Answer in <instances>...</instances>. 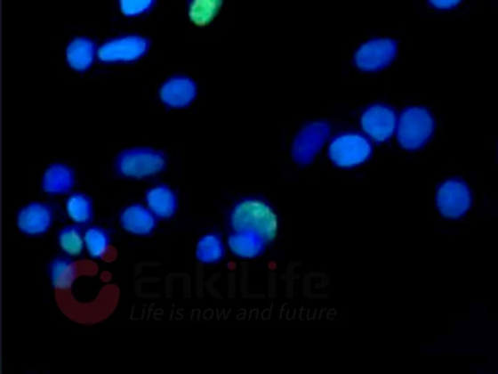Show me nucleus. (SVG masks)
<instances>
[{
  "mask_svg": "<svg viewBox=\"0 0 498 374\" xmlns=\"http://www.w3.org/2000/svg\"><path fill=\"white\" fill-rule=\"evenodd\" d=\"M85 248L92 259H100L105 256L111 244L109 232L98 225L87 228L84 232Z\"/></svg>",
  "mask_w": 498,
  "mask_h": 374,
  "instance_id": "nucleus-22",
  "label": "nucleus"
},
{
  "mask_svg": "<svg viewBox=\"0 0 498 374\" xmlns=\"http://www.w3.org/2000/svg\"><path fill=\"white\" fill-rule=\"evenodd\" d=\"M55 220L53 207L44 202H30L20 207L16 224L20 233L29 237L46 234Z\"/></svg>",
  "mask_w": 498,
  "mask_h": 374,
  "instance_id": "nucleus-10",
  "label": "nucleus"
},
{
  "mask_svg": "<svg viewBox=\"0 0 498 374\" xmlns=\"http://www.w3.org/2000/svg\"><path fill=\"white\" fill-rule=\"evenodd\" d=\"M436 207L448 220H459L469 211L473 203V195L469 184L461 179L443 182L436 191Z\"/></svg>",
  "mask_w": 498,
  "mask_h": 374,
  "instance_id": "nucleus-5",
  "label": "nucleus"
},
{
  "mask_svg": "<svg viewBox=\"0 0 498 374\" xmlns=\"http://www.w3.org/2000/svg\"><path fill=\"white\" fill-rule=\"evenodd\" d=\"M145 203L158 220L168 221L179 210L178 194L167 184H158L151 187L145 193Z\"/></svg>",
  "mask_w": 498,
  "mask_h": 374,
  "instance_id": "nucleus-13",
  "label": "nucleus"
},
{
  "mask_svg": "<svg viewBox=\"0 0 498 374\" xmlns=\"http://www.w3.org/2000/svg\"><path fill=\"white\" fill-rule=\"evenodd\" d=\"M76 184L74 169L64 163H53L45 170L41 186L45 193L61 195L68 193Z\"/></svg>",
  "mask_w": 498,
  "mask_h": 374,
  "instance_id": "nucleus-14",
  "label": "nucleus"
},
{
  "mask_svg": "<svg viewBox=\"0 0 498 374\" xmlns=\"http://www.w3.org/2000/svg\"><path fill=\"white\" fill-rule=\"evenodd\" d=\"M232 232H252L264 239L267 244L276 240L279 221L273 207L259 199H242L232 207L229 215Z\"/></svg>",
  "mask_w": 498,
  "mask_h": 374,
  "instance_id": "nucleus-1",
  "label": "nucleus"
},
{
  "mask_svg": "<svg viewBox=\"0 0 498 374\" xmlns=\"http://www.w3.org/2000/svg\"><path fill=\"white\" fill-rule=\"evenodd\" d=\"M119 222L123 230L130 234L149 236L157 228L158 217L148 206L134 203L124 207L119 215Z\"/></svg>",
  "mask_w": 498,
  "mask_h": 374,
  "instance_id": "nucleus-12",
  "label": "nucleus"
},
{
  "mask_svg": "<svg viewBox=\"0 0 498 374\" xmlns=\"http://www.w3.org/2000/svg\"><path fill=\"white\" fill-rule=\"evenodd\" d=\"M51 284L59 290L70 289L77 277V266L68 256H59L52 259L48 265Z\"/></svg>",
  "mask_w": 498,
  "mask_h": 374,
  "instance_id": "nucleus-17",
  "label": "nucleus"
},
{
  "mask_svg": "<svg viewBox=\"0 0 498 374\" xmlns=\"http://www.w3.org/2000/svg\"><path fill=\"white\" fill-rule=\"evenodd\" d=\"M118 4L124 16L139 17L149 13L156 0H118Z\"/></svg>",
  "mask_w": 498,
  "mask_h": 374,
  "instance_id": "nucleus-23",
  "label": "nucleus"
},
{
  "mask_svg": "<svg viewBox=\"0 0 498 374\" xmlns=\"http://www.w3.org/2000/svg\"><path fill=\"white\" fill-rule=\"evenodd\" d=\"M165 154L151 148L124 150L114 162L116 172L123 178L142 180L159 175L167 168Z\"/></svg>",
  "mask_w": 498,
  "mask_h": 374,
  "instance_id": "nucleus-3",
  "label": "nucleus"
},
{
  "mask_svg": "<svg viewBox=\"0 0 498 374\" xmlns=\"http://www.w3.org/2000/svg\"><path fill=\"white\" fill-rule=\"evenodd\" d=\"M398 117L387 103H374L362 112L360 126L372 142H386L397 133Z\"/></svg>",
  "mask_w": 498,
  "mask_h": 374,
  "instance_id": "nucleus-8",
  "label": "nucleus"
},
{
  "mask_svg": "<svg viewBox=\"0 0 498 374\" xmlns=\"http://www.w3.org/2000/svg\"><path fill=\"white\" fill-rule=\"evenodd\" d=\"M98 49L89 37H77L72 39L66 50L68 64L76 71H85L92 67L98 56Z\"/></svg>",
  "mask_w": 498,
  "mask_h": 374,
  "instance_id": "nucleus-15",
  "label": "nucleus"
},
{
  "mask_svg": "<svg viewBox=\"0 0 498 374\" xmlns=\"http://www.w3.org/2000/svg\"><path fill=\"white\" fill-rule=\"evenodd\" d=\"M224 0H189V17L198 27L210 25L220 14Z\"/></svg>",
  "mask_w": 498,
  "mask_h": 374,
  "instance_id": "nucleus-20",
  "label": "nucleus"
},
{
  "mask_svg": "<svg viewBox=\"0 0 498 374\" xmlns=\"http://www.w3.org/2000/svg\"><path fill=\"white\" fill-rule=\"evenodd\" d=\"M160 99L165 106L183 109L191 105L198 94L197 83L189 77L174 76L160 88Z\"/></svg>",
  "mask_w": 498,
  "mask_h": 374,
  "instance_id": "nucleus-11",
  "label": "nucleus"
},
{
  "mask_svg": "<svg viewBox=\"0 0 498 374\" xmlns=\"http://www.w3.org/2000/svg\"><path fill=\"white\" fill-rule=\"evenodd\" d=\"M225 256V246L221 234L216 232L203 235L196 246V257L201 264H215Z\"/></svg>",
  "mask_w": 498,
  "mask_h": 374,
  "instance_id": "nucleus-18",
  "label": "nucleus"
},
{
  "mask_svg": "<svg viewBox=\"0 0 498 374\" xmlns=\"http://www.w3.org/2000/svg\"><path fill=\"white\" fill-rule=\"evenodd\" d=\"M228 247L237 257L252 259L261 256L268 245L264 239L252 232H232L227 239Z\"/></svg>",
  "mask_w": 498,
  "mask_h": 374,
  "instance_id": "nucleus-16",
  "label": "nucleus"
},
{
  "mask_svg": "<svg viewBox=\"0 0 498 374\" xmlns=\"http://www.w3.org/2000/svg\"><path fill=\"white\" fill-rule=\"evenodd\" d=\"M58 242L61 251L71 257L80 256L85 249L84 232L79 224L62 227L58 232Z\"/></svg>",
  "mask_w": 498,
  "mask_h": 374,
  "instance_id": "nucleus-21",
  "label": "nucleus"
},
{
  "mask_svg": "<svg viewBox=\"0 0 498 374\" xmlns=\"http://www.w3.org/2000/svg\"><path fill=\"white\" fill-rule=\"evenodd\" d=\"M435 130L432 112L425 107L411 106L399 114L396 136L403 150L417 151L430 142Z\"/></svg>",
  "mask_w": 498,
  "mask_h": 374,
  "instance_id": "nucleus-2",
  "label": "nucleus"
},
{
  "mask_svg": "<svg viewBox=\"0 0 498 374\" xmlns=\"http://www.w3.org/2000/svg\"><path fill=\"white\" fill-rule=\"evenodd\" d=\"M331 128L326 121H311L297 133L292 148L293 160L300 166L314 162L330 138Z\"/></svg>",
  "mask_w": 498,
  "mask_h": 374,
  "instance_id": "nucleus-6",
  "label": "nucleus"
},
{
  "mask_svg": "<svg viewBox=\"0 0 498 374\" xmlns=\"http://www.w3.org/2000/svg\"><path fill=\"white\" fill-rule=\"evenodd\" d=\"M150 41L140 35H126L106 41L98 49V57L105 62H128L148 53Z\"/></svg>",
  "mask_w": 498,
  "mask_h": 374,
  "instance_id": "nucleus-9",
  "label": "nucleus"
},
{
  "mask_svg": "<svg viewBox=\"0 0 498 374\" xmlns=\"http://www.w3.org/2000/svg\"><path fill=\"white\" fill-rule=\"evenodd\" d=\"M398 55V43L390 37L365 41L356 51L355 65L365 72H377L389 68Z\"/></svg>",
  "mask_w": 498,
  "mask_h": 374,
  "instance_id": "nucleus-7",
  "label": "nucleus"
},
{
  "mask_svg": "<svg viewBox=\"0 0 498 374\" xmlns=\"http://www.w3.org/2000/svg\"><path fill=\"white\" fill-rule=\"evenodd\" d=\"M329 160L341 169H354L368 162L373 155L372 141L365 134L345 132L328 143Z\"/></svg>",
  "mask_w": 498,
  "mask_h": 374,
  "instance_id": "nucleus-4",
  "label": "nucleus"
},
{
  "mask_svg": "<svg viewBox=\"0 0 498 374\" xmlns=\"http://www.w3.org/2000/svg\"><path fill=\"white\" fill-rule=\"evenodd\" d=\"M66 212L70 220L79 225L91 224L95 215L91 197L83 192L71 193L68 197Z\"/></svg>",
  "mask_w": 498,
  "mask_h": 374,
  "instance_id": "nucleus-19",
  "label": "nucleus"
},
{
  "mask_svg": "<svg viewBox=\"0 0 498 374\" xmlns=\"http://www.w3.org/2000/svg\"><path fill=\"white\" fill-rule=\"evenodd\" d=\"M430 6L438 10H450L459 6L462 0H428Z\"/></svg>",
  "mask_w": 498,
  "mask_h": 374,
  "instance_id": "nucleus-24",
  "label": "nucleus"
}]
</instances>
